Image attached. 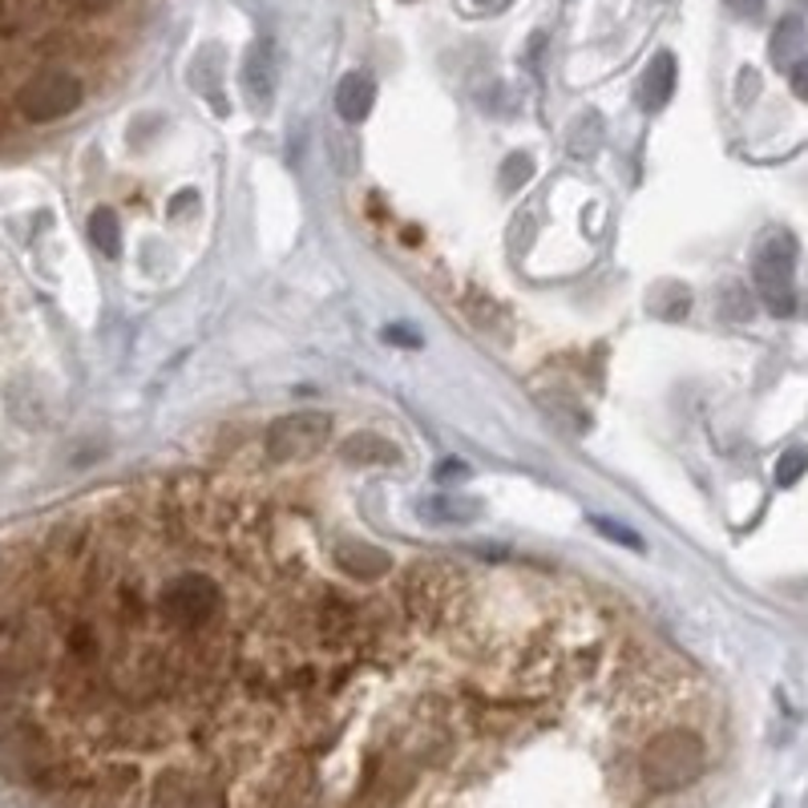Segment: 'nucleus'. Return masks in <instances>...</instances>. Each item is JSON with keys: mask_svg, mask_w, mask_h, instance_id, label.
Returning a JSON list of instances; mask_svg holds the SVG:
<instances>
[{"mask_svg": "<svg viewBox=\"0 0 808 808\" xmlns=\"http://www.w3.org/2000/svg\"><path fill=\"white\" fill-rule=\"evenodd\" d=\"M223 610H226L223 586L202 571H178L154 595V615H158V622L166 631L175 634V643H190V639H202V634L211 631H223L219 627Z\"/></svg>", "mask_w": 808, "mask_h": 808, "instance_id": "1", "label": "nucleus"}, {"mask_svg": "<svg viewBox=\"0 0 808 808\" xmlns=\"http://www.w3.org/2000/svg\"><path fill=\"white\" fill-rule=\"evenodd\" d=\"M708 768V744L704 735L691 732V728H667L660 732L651 744L643 748L639 756V772H643V784L655 788V793H675V788H687L696 784Z\"/></svg>", "mask_w": 808, "mask_h": 808, "instance_id": "2", "label": "nucleus"}, {"mask_svg": "<svg viewBox=\"0 0 808 808\" xmlns=\"http://www.w3.org/2000/svg\"><path fill=\"white\" fill-rule=\"evenodd\" d=\"M461 598H465V574L453 562L429 558L405 574V610L421 627H436L449 615H457Z\"/></svg>", "mask_w": 808, "mask_h": 808, "instance_id": "3", "label": "nucleus"}, {"mask_svg": "<svg viewBox=\"0 0 808 808\" xmlns=\"http://www.w3.org/2000/svg\"><path fill=\"white\" fill-rule=\"evenodd\" d=\"M86 101V86L81 77L69 69H41V74L25 77L13 93V110L33 125L62 122Z\"/></svg>", "mask_w": 808, "mask_h": 808, "instance_id": "4", "label": "nucleus"}, {"mask_svg": "<svg viewBox=\"0 0 808 808\" xmlns=\"http://www.w3.org/2000/svg\"><path fill=\"white\" fill-rule=\"evenodd\" d=\"M796 239L788 231H772L760 239L756 255H752V275H756V291L772 316H793L796 311Z\"/></svg>", "mask_w": 808, "mask_h": 808, "instance_id": "5", "label": "nucleus"}, {"mask_svg": "<svg viewBox=\"0 0 808 808\" xmlns=\"http://www.w3.org/2000/svg\"><path fill=\"white\" fill-rule=\"evenodd\" d=\"M328 441H332V417L320 409H299V412L279 417V421H272L263 445H267V457H272L275 465H287V461L316 457Z\"/></svg>", "mask_w": 808, "mask_h": 808, "instance_id": "6", "label": "nucleus"}, {"mask_svg": "<svg viewBox=\"0 0 808 808\" xmlns=\"http://www.w3.org/2000/svg\"><path fill=\"white\" fill-rule=\"evenodd\" d=\"M146 808H207V776L195 768H166L154 776Z\"/></svg>", "mask_w": 808, "mask_h": 808, "instance_id": "7", "label": "nucleus"}, {"mask_svg": "<svg viewBox=\"0 0 808 808\" xmlns=\"http://www.w3.org/2000/svg\"><path fill=\"white\" fill-rule=\"evenodd\" d=\"M332 562H336V571H344L348 578H364V583L385 578L392 571V554L364 542V538H340L332 546Z\"/></svg>", "mask_w": 808, "mask_h": 808, "instance_id": "8", "label": "nucleus"}, {"mask_svg": "<svg viewBox=\"0 0 808 808\" xmlns=\"http://www.w3.org/2000/svg\"><path fill=\"white\" fill-rule=\"evenodd\" d=\"M311 788H316V781H311L308 760H279L267 776V800L275 808H299L311 796Z\"/></svg>", "mask_w": 808, "mask_h": 808, "instance_id": "9", "label": "nucleus"}, {"mask_svg": "<svg viewBox=\"0 0 808 808\" xmlns=\"http://www.w3.org/2000/svg\"><path fill=\"white\" fill-rule=\"evenodd\" d=\"M340 461L356 465V469H373V465H400L397 441H388L380 433H352L348 441H340Z\"/></svg>", "mask_w": 808, "mask_h": 808, "instance_id": "10", "label": "nucleus"}, {"mask_svg": "<svg viewBox=\"0 0 808 808\" xmlns=\"http://www.w3.org/2000/svg\"><path fill=\"white\" fill-rule=\"evenodd\" d=\"M675 77H679V69H675L672 53H655L651 65L643 69V81H639V106H643L646 113L663 110L675 93Z\"/></svg>", "mask_w": 808, "mask_h": 808, "instance_id": "11", "label": "nucleus"}, {"mask_svg": "<svg viewBox=\"0 0 808 808\" xmlns=\"http://www.w3.org/2000/svg\"><path fill=\"white\" fill-rule=\"evenodd\" d=\"M376 106V81L368 74H344L336 86V113L348 125L364 122Z\"/></svg>", "mask_w": 808, "mask_h": 808, "instance_id": "12", "label": "nucleus"}, {"mask_svg": "<svg viewBox=\"0 0 808 808\" xmlns=\"http://www.w3.org/2000/svg\"><path fill=\"white\" fill-rule=\"evenodd\" d=\"M272 86H275L272 49L267 45H251L247 62H243V89H247V101L255 110H263L272 101Z\"/></svg>", "mask_w": 808, "mask_h": 808, "instance_id": "13", "label": "nucleus"}, {"mask_svg": "<svg viewBox=\"0 0 808 808\" xmlns=\"http://www.w3.org/2000/svg\"><path fill=\"white\" fill-rule=\"evenodd\" d=\"M808 45V29L800 16H784L781 25L772 29V41H768V53H772V65L776 69H793L800 62V53Z\"/></svg>", "mask_w": 808, "mask_h": 808, "instance_id": "14", "label": "nucleus"}, {"mask_svg": "<svg viewBox=\"0 0 808 808\" xmlns=\"http://www.w3.org/2000/svg\"><path fill=\"white\" fill-rule=\"evenodd\" d=\"M89 239H93V247L101 251V255H118L122 251V223H118V214L113 211H93V219H89Z\"/></svg>", "mask_w": 808, "mask_h": 808, "instance_id": "15", "label": "nucleus"}, {"mask_svg": "<svg viewBox=\"0 0 808 808\" xmlns=\"http://www.w3.org/2000/svg\"><path fill=\"white\" fill-rule=\"evenodd\" d=\"M530 175H534V158H530L525 150H513L510 158L501 162L498 182L506 195H513V190H522V182H530Z\"/></svg>", "mask_w": 808, "mask_h": 808, "instance_id": "16", "label": "nucleus"}, {"mask_svg": "<svg viewBox=\"0 0 808 808\" xmlns=\"http://www.w3.org/2000/svg\"><path fill=\"white\" fill-rule=\"evenodd\" d=\"M424 518H429V522L461 525V522H473V518H477V506H473V501H449V498H436V501H424Z\"/></svg>", "mask_w": 808, "mask_h": 808, "instance_id": "17", "label": "nucleus"}, {"mask_svg": "<svg viewBox=\"0 0 808 808\" xmlns=\"http://www.w3.org/2000/svg\"><path fill=\"white\" fill-rule=\"evenodd\" d=\"M651 308L660 311V316H667V320H679L684 311H691V296H687L684 287L675 284H663L651 291Z\"/></svg>", "mask_w": 808, "mask_h": 808, "instance_id": "18", "label": "nucleus"}, {"mask_svg": "<svg viewBox=\"0 0 808 808\" xmlns=\"http://www.w3.org/2000/svg\"><path fill=\"white\" fill-rule=\"evenodd\" d=\"M716 308H720L723 320H748L752 316V299H748V291L740 284H728L716 296Z\"/></svg>", "mask_w": 808, "mask_h": 808, "instance_id": "19", "label": "nucleus"}, {"mask_svg": "<svg viewBox=\"0 0 808 808\" xmlns=\"http://www.w3.org/2000/svg\"><path fill=\"white\" fill-rule=\"evenodd\" d=\"M808 473V449H788L781 461H776V485H796Z\"/></svg>", "mask_w": 808, "mask_h": 808, "instance_id": "20", "label": "nucleus"}, {"mask_svg": "<svg viewBox=\"0 0 808 808\" xmlns=\"http://www.w3.org/2000/svg\"><path fill=\"white\" fill-rule=\"evenodd\" d=\"M590 525H595L598 534H607L610 542H619V546H631V550H643V538L634 534V530H627V525L610 522V518H590Z\"/></svg>", "mask_w": 808, "mask_h": 808, "instance_id": "21", "label": "nucleus"}, {"mask_svg": "<svg viewBox=\"0 0 808 808\" xmlns=\"http://www.w3.org/2000/svg\"><path fill=\"white\" fill-rule=\"evenodd\" d=\"M69 13L77 16H98V13H110V9H118L122 0H62Z\"/></svg>", "mask_w": 808, "mask_h": 808, "instance_id": "22", "label": "nucleus"}, {"mask_svg": "<svg viewBox=\"0 0 808 808\" xmlns=\"http://www.w3.org/2000/svg\"><path fill=\"white\" fill-rule=\"evenodd\" d=\"M723 4H728V9H732V13L740 16V21H760V16H764V4H768V0H723Z\"/></svg>", "mask_w": 808, "mask_h": 808, "instance_id": "23", "label": "nucleus"}, {"mask_svg": "<svg viewBox=\"0 0 808 808\" xmlns=\"http://www.w3.org/2000/svg\"><path fill=\"white\" fill-rule=\"evenodd\" d=\"M793 93L800 101H808V57H800V62L793 65Z\"/></svg>", "mask_w": 808, "mask_h": 808, "instance_id": "24", "label": "nucleus"}, {"mask_svg": "<svg viewBox=\"0 0 808 808\" xmlns=\"http://www.w3.org/2000/svg\"><path fill=\"white\" fill-rule=\"evenodd\" d=\"M465 473H469V465H461V461H441L436 477H441V482H457V477H465Z\"/></svg>", "mask_w": 808, "mask_h": 808, "instance_id": "25", "label": "nucleus"}, {"mask_svg": "<svg viewBox=\"0 0 808 808\" xmlns=\"http://www.w3.org/2000/svg\"><path fill=\"white\" fill-rule=\"evenodd\" d=\"M385 336L388 340H405V348H421V336H417V332H409V328H388Z\"/></svg>", "mask_w": 808, "mask_h": 808, "instance_id": "26", "label": "nucleus"}, {"mask_svg": "<svg viewBox=\"0 0 808 808\" xmlns=\"http://www.w3.org/2000/svg\"><path fill=\"white\" fill-rule=\"evenodd\" d=\"M195 199H199L195 190H187V195H178V199L170 202V214H178V211H182V207H190V202H195Z\"/></svg>", "mask_w": 808, "mask_h": 808, "instance_id": "27", "label": "nucleus"}, {"mask_svg": "<svg viewBox=\"0 0 808 808\" xmlns=\"http://www.w3.org/2000/svg\"><path fill=\"white\" fill-rule=\"evenodd\" d=\"M800 9H805V13H808V0H800Z\"/></svg>", "mask_w": 808, "mask_h": 808, "instance_id": "28", "label": "nucleus"}, {"mask_svg": "<svg viewBox=\"0 0 808 808\" xmlns=\"http://www.w3.org/2000/svg\"><path fill=\"white\" fill-rule=\"evenodd\" d=\"M477 4H489V0H477Z\"/></svg>", "mask_w": 808, "mask_h": 808, "instance_id": "29", "label": "nucleus"}, {"mask_svg": "<svg viewBox=\"0 0 808 808\" xmlns=\"http://www.w3.org/2000/svg\"><path fill=\"white\" fill-rule=\"evenodd\" d=\"M405 4H412V0H405Z\"/></svg>", "mask_w": 808, "mask_h": 808, "instance_id": "30", "label": "nucleus"}]
</instances>
